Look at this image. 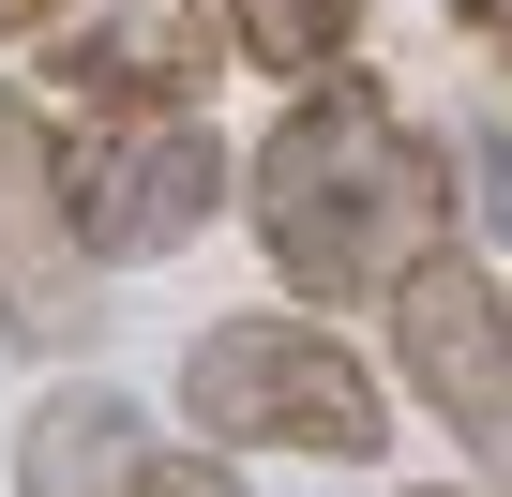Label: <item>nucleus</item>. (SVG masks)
I'll return each mask as SVG.
<instances>
[{
  "instance_id": "f257e3e1",
  "label": "nucleus",
  "mask_w": 512,
  "mask_h": 497,
  "mask_svg": "<svg viewBox=\"0 0 512 497\" xmlns=\"http://www.w3.org/2000/svg\"><path fill=\"white\" fill-rule=\"evenodd\" d=\"M241 226L272 287L317 317V302H392L437 241H467V196H452V136H422L362 61L317 76L272 136L241 151Z\"/></svg>"
},
{
  "instance_id": "f03ea898",
  "label": "nucleus",
  "mask_w": 512,
  "mask_h": 497,
  "mask_svg": "<svg viewBox=\"0 0 512 497\" xmlns=\"http://www.w3.org/2000/svg\"><path fill=\"white\" fill-rule=\"evenodd\" d=\"M181 422H196V452H302V467H377L392 452V377L332 332V317H302V302H256V317H211L196 347H181Z\"/></svg>"
},
{
  "instance_id": "7ed1b4c3",
  "label": "nucleus",
  "mask_w": 512,
  "mask_h": 497,
  "mask_svg": "<svg viewBox=\"0 0 512 497\" xmlns=\"http://www.w3.org/2000/svg\"><path fill=\"white\" fill-rule=\"evenodd\" d=\"M61 211L91 272H151L226 211V136L196 106H136V121H76L61 136Z\"/></svg>"
},
{
  "instance_id": "20e7f679",
  "label": "nucleus",
  "mask_w": 512,
  "mask_h": 497,
  "mask_svg": "<svg viewBox=\"0 0 512 497\" xmlns=\"http://www.w3.org/2000/svg\"><path fill=\"white\" fill-rule=\"evenodd\" d=\"M392 377L437 407V437H467V482L512 497V287L482 272V241H437L392 287Z\"/></svg>"
},
{
  "instance_id": "39448f33",
  "label": "nucleus",
  "mask_w": 512,
  "mask_h": 497,
  "mask_svg": "<svg viewBox=\"0 0 512 497\" xmlns=\"http://www.w3.org/2000/svg\"><path fill=\"white\" fill-rule=\"evenodd\" d=\"M106 302V272L76 257V211H61V136L31 106V76H0V332L16 347H76Z\"/></svg>"
},
{
  "instance_id": "423d86ee",
  "label": "nucleus",
  "mask_w": 512,
  "mask_h": 497,
  "mask_svg": "<svg viewBox=\"0 0 512 497\" xmlns=\"http://www.w3.org/2000/svg\"><path fill=\"white\" fill-rule=\"evenodd\" d=\"M46 76L91 121H136V106H196L226 76V31H211V0H76L46 31Z\"/></svg>"
},
{
  "instance_id": "0eeeda50",
  "label": "nucleus",
  "mask_w": 512,
  "mask_h": 497,
  "mask_svg": "<svg viewBox=\"0 0 512 497\" xmlns=\"http://www.w3.org/2000/svg\"><path fill=\"white\" fill-rule=\"evenodd\" d=\"M151 482V407L121 377H61L16 422V497H136Z\"/></svg>"
},
{
  "instance_id": "6e6552de",
  "label": "nucleus",
  "mask_w": 512,
  "mask_h": 497,
  "mask_svg": "<svg viewBox=\"0 0 512 497\" xmlns=\"http://www.w3.org/2000/svg\"><path fill=\"white\" fill-rule=\"evenodd\" d=\"M211 31H226V61H256V76H347V46H362V0H211Z\"/></svg>"
},
{
  "instance_id": "1a4fd4ad",
  "label": "nucleus",
  "mask_w": 512,
  "mask_h": 497,
  "mask_svg": "<svg viewBox=\"0 0 512 497\" xmlns=\"http://www.w3.org/2000/svg\"><path fill=\"white\" fill-rule=\"evenodd\" d=\"M452 196H467V226L512 257V121H467L452 136Z\"/></svg>"
},
{
  "instance_id": "9d476101",
  "label": "nucleus",
  "mask_w": 512,
  "mask_h": 497,
  "mask_svg": "<svg viewBox=\"0 0 512 497\" xmlns=\"http://www.w3.org/2000/svg\"><path fill=\"white\" fill-rule=\"evenodd\" d=\"M136 497H241V467H226V452H151Z\"/></svg>"
},
{
  "instance_id": "9b49d317",
  "label": "nucleus",
  "mask_w": 512,
  "mask_h": 497,
  "mask_svg": "<svg viewBox=\"0 0 512 497\" xmlns=\"http://www.w3.org/2000/svg\"><path fill=\"white\" fill-rule=\"evenodd\" d=\"M452 31H467V46H482V61L512 76V0H452Z\"/></svg>"
},
{
  "instance_id": "f8f14e48",
  "label": "nucleus",
  "mask_w": 512,
  "mask_h": 497,
  "mask_svg": "<svg viewBox=\"0 0 512 497\" xmlns=\"http://www.w3.org/2000/svg\"><path fill=\"white\" fill-rule=\"evenodd\" d=\"M61 16H76V0H0V61H16V46H46Z\"/></svg>"
},
{
  "instance_id": "ddd939ff",
  "label": "nucleus",
  "mask_w": 512,
  "mask_h": 497,
  "mask_svg": "<svg viewBox=\"0 0 512 497\" xmlns=\"http://www.w3.org/2000/svg\"><path fill=\"white\" fill-rule=\"evenodd\" d=\"M407 497H482V482H407Z\"/></svg>"
}]
</instances>
